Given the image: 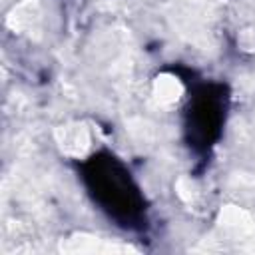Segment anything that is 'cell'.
Masks as SVG:
<instances>
[{
	"mask_svg": "<svg viewBox=\"0 0 255 255\" xmlns=\"http://www.w3.org/2000/svg\"><path fill=\"white\" fill-rule=\"evenodd\" d=\"M80 181L96 205L114 225L126 231L147 227V199L129 167L112 151H96L78 165Z\"/></svg>",
	"mask_w": 255,
	"mask_h": 255,
	"instance_id": "1",
	"label": "cell"
},
{
	"mask_svg": "<svg viewBox=\"0 0 255 255\" xmlns=\"http://www.w3.org/2000/svg\"><path fill=\"white\" fill-rule=\"evenodd\" d=\"M229 112V92L221 82L197 84L191 90L183 131L189 149L197 155H205L219 141Z\"/></svg>",
	"mask_w": 255,
	"mask_h": 255,
	"instance_id": "2",
	"label": "cell"
}]
</instances>
